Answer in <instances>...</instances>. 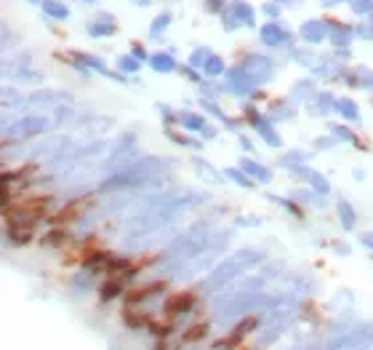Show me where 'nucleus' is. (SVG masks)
I'll return each mask as SVG.
<instances>
[{
    "instance_id": "1",
    "label": "nucleus",
    "mask_w": 373,
    "mask_h": 350,
    "mask_svg": "<svg viewBox=\"0 0 373 350\" xmlns=\"http://www.w3.org/2000/svg\"><path fill=\"white\" fill-rule=\"evenodd\" d=\"M205 329H208V324H195L190 329L184 331V342H198L205 337Z\"/></svg>"
}]
</instances>
